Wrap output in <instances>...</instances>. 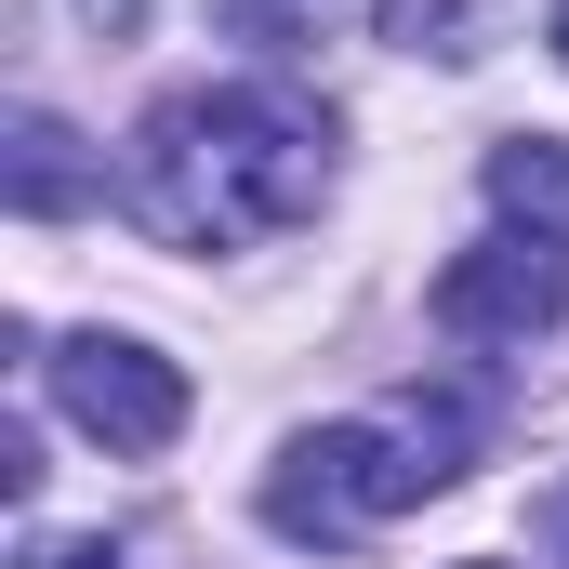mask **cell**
Segmentation results:
<instances>
[{"mask_svg": "<svg viewBox=\"0 0 569 569\" xmlns=\"http://www.w3.org/2000/svg\"><path fill=\"white\" fill-rule=\"evenodd\" d=\"M331 186V120L279 93V80H226V93H172L146 107L133 159H120V212L172 252H239L318 212Z\"/></svg>", "mask_w": 569, "mask_h": 569, "instance_id": "1", "label": "cell"}, {"mask_svg": "<svg viewBox=\"0 0 569 569\" xmlns=\"http://www.w3.org/2000/svg\"><path fill=\"white\" fill-rule=\"evenodd\" d=\"M463 477V411H425V398H398L385 425H318L291 437L279 463H266V530L279 543H371L385 517H411L425 490Z\"/></svg>", "mask_w": 569, "mask_h": 569, "instance_id": "2", "label": "cell"}, {"mask_svg": "<svg viewBox=\"0 0 569 569\" xmlns=\"http://www.w3.org/2000/svg\"><path fill=\"white\" fill-rule=\"evenodd\" d=\"M53 398H67V425L93 437V450H120V463H146V450L186 437V371L159 345H133V331H67L53 345Z\"/></svg>", "mask_w": 569, "mask_h": 569, "instance_id": "3", "label": "cell"}, {"mask_svg": "<svg viewBox=\"0 0 569 569\" xmlns=\"http://www.w3.org/2000/svg\"><path fill=\"white\" fill-rule=\"evenodd\" d=\"M425 318L450 345H530V331H557L569 318V239L557 226H530V239H477V252H450L425 291Z\"/></svg>", "mask_w": 569, "mask_h": 569, "instance_id": "4", "label": "cell"}, {"mask_svg": "<svg viewBox=\"0 0 569 569\" xmlns=\"http://www.w3.org/2000/svg\"><path fill=\"white\" fill-rule=\"evenodd\" d=\"M490 199H503L517 226H557V239H569V146H557V133L490 146Z\"/></svg>", "mask_w": 569, "mask_h": 569, "instance_id": "5", "label": "cell"}, {"mask_svg": "<svg viewBox=\"0 0 569 569\" xmlns=\"http://www.w3.org/2000/svg\"><path fill=\"white\" fill-rule=\"evenodd\" d=\"M67 199H80V133L27 107V120H13V212H27V226H53Z\"/></svg>", "mask_w": 569, "mask_h": 569, "instance_id": "6", "label": "cell"}, {"mask_svg": "<svg viewBox=\"0 0 569 569\" xmlns=\"http://www.w3.org/2000/svg\"><path fill=\"white\" fill-rule=\"evenodd\" d=\"M463 27H477V0H385V40L398 53H477Z\"/></svg>", "mask_w": 569, "mask_h": 569, "instance_id": "7", "label": "cell"}, {"mask_svg": "<svg viewBox=\"0 0 569 569\" xmlns=\"http://www.w3.org/2000/svg\"><path fill=\"white\" fill-rule=\"evenodd\" d=\"M13 569H146V557H133V543H107V530H93V543H53V530H40Z\"/></svg>", "mask_w": 569, "mask_h": 569, "instance_id": "8", "label": "cell"}, {"mask_svg": "<svg viewBox=\"0 0 569 569\" xmlns=\"http://www.w3.org/2000/svg\"><path fill=\"white\" fill-rule=\"evenodd\" d=\"M212 13H226V27H252V40H291L318 0H212Z\"/></svg>", "mask_w": 569, "mask_h": 569, "instance_id": "9", "label": "cell"}, {"mask_svg": "<svg viewBox=\"0 0 569 569\" xmlns=\"http://www.w3.org/2000/svg\"><path fill=\"white\" fill-rule=\"evenodd\" d=\"M543 40H557V67H569V0H557V27H543Z\"/></svg>", "mask_w": 569, "mask_h": 569, "instance_id": "10", "label": "cell"}, {"mask_svg": "<svg viewBox=\"0 0 569 569\" xmlns=\"http://www.w3.org/2000/svg\"><path fill=\"white\" fill-rule=\"evenodd\" d=\"M463 569H490V557H463Z\"/></svg>", "mask_w": 569, "mask_h": 569, "instance_id": "11", "label": "cell"}]
</instances>
